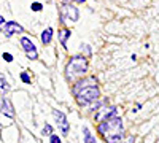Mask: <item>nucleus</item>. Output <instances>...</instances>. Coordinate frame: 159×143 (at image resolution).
I'll use <instances>...</instances> for the list:
<instances>
[{"label":"nucleus","mask_w":159,"mask_h":143,"mask_svg":"<svg viewBox=\"0 0 159 143\" xmlns=\"http://www.w3.org/2000/svg\"><path fill=\"white\" fill-rule=\"evenodd\" d=\"M21 80H22L25 84H29V83H30V76L25 73V72H22V73H21Z\"/></svg>","instance_id":"16"},{"label":"nucleus","mask_w":159,"mask_h":143,"mask_svg":"<svg viewBox=\"0 0 159 143\" xmlns=\"http://www.w3.org/2000/svg\"><path fill=\"white\" fill-rule=\"evenodd\" d=\"M49 141H51V143H62V141H61V137L56 135V134H51V135H49Z\"/></svg>","instance_id":"14"},{"label":"nucleus","mask_w":159,"mask_h":143,"mask_svg":"<svg viewBox=\"0 0 159 143\" xmlns=\"http://www.w3.org/2000/svg\"><path fill=\"white\" fill-rule=\"evenodd\" d=\"M30 8H32V11H42L43 5H42V3H38V2H34V3L30 5Z\"/></svg>","instance_id":"15"},{"label":"nucleus","mask_w":159,"mask_h":143,"mask_svg":"<svg viewBox=\"0 0 159 143\" xmlns=\"http://www.w3.org/2000/svg\"><path fill=\"white\" fill-rule=\"evenodd\" d=\"M80 18V13H78V8L70 5V3H65L62 5L61 8V19L62 21H72V22H76Z\"/></svg>","instance_id":"4"},{"label":"nucleus","mask_w":159,"mask_h":143,"mask_svg":"<svg viewBox=\"0 0 159 143\" xmlns=\"http://www.w3.org/2000/svg\"><path fill=\"white\" fill-rule=\"evenodd\" d=\"M75 97H76V102L80 103V105L84 107V105H89V103L99 100V97H100V89L97 87V84L86 86V87H83V89H80L78 92L75 94Z\"/></svg>","instance_id":"3"},{"label":"nucleus","mask_w":159,"mask_h":143,"mask_svg":"<svg viewBox=\"0 0 159 143\" xmlns=\"http://www.w3.org/2000/svg\"><path fill=\"white\" fill-rule=\"evenodd\" d=\"M123 143V141H121ZM126 143H134V137H129L127 140H126Z\"/></svg>","instance_id":"20"},{"label":"nucleus","mask_w":159,"mask_h":143,"mask_svg":"<svg viewBox=\"0 0 159 143\" xmlns=\"http://www.w3.org/2000/svg\"><path fill=\"white\" fill-rule=\"evenodd\" d=\"M3 59H5L7 62H13V56H11L10 53H3Z\"/></svg>","instance_id":"17"},{"label":"nucleus","mask_w":159,"mask_h":143,"mask_svg":"<svg viewBox=\"0 0 159 143\" xmlns=\"http://www.w3.org/2000/svg\"><path fill=\"white\" fill-rule=\"evenodd\" d=\"M0 108H2V113L5 116H8V118H15V110H13L8 99H2V105H0Z\"/></svg>","instance_id":"8"},{"label":"nucleus","mask_w":159,"mask_h":143,"mask_svg":"<svg viewBox=\"0 0 159 143\" xmlns=\"http://www.w3.org/2000/svg\"><path fill=\"white\" fill-rule=\"evenodd\" d=\"M97 131L100 135H103V138L108 143H121L124 138V127L119 116L100 121Z\"/></svg>","instance_id":"1"},{"label":"nucleus","mask_w":159,"mask_h":143,"mask_svg":"<svg viewBox=\"0 0 159 143\" xmlns=\"http://www.w3.org/2000/svg\"><path fill=\"white\" fill-rule=\"evenodd\" d=\"M0 87H2V91L3 92H7V91L10 89V86H8V83H7V80H5V76L0 73Z\"/></svg>","instance_id":"12"},{"label":"nucleus","mask_w":159,"mask_h":143,"mask_svg":"<svg viewBox=\"0 0 159 143\" xmlns=\"http://www.w3.org/2000/svg\"><path fill=\"white\" fill-rule=\"evenodd\" d=\"M70 30L69 29H62L59 32V40H61V45L62 46H67V40H69V37H70Z\"/></svg>","instance_id":"10"},{"label":"nucleus","mask_w":159,"mask_h":143,"mask_svg":"<svg viewBox=\"0 0 159 143\" xmlns=\"http://www.w3.org/2000/svg\"><path fill=\"white\" fill-rule=\"evenodd\" d=\"M67 2H76V3H83V2H86V0H67Z\"/></svg>","instance_id":"19"},{"label":"nucleus","mask_w":159,"mask_h":143,"mask_svg":"<svg viewBox=\"0 0 159 143\" xmlns=\"http://www.w3.org/2000/svg\"><path fill=\"white\" fill-rule=\"evenodd\" d=\"M52 116L56 118L57 126L61 127L62 134H64V135H67L69 131H70V123H69V119H67V116H65L61 110H52Z\"/></svg>","instance_id":"6"},{"label":"nucleus","mask_w":159,"mask_h":143,"mask_svg":"<svg viewBox=\"0 0 159 143\" xmlns=\"http://www.w3.org/2000/svg\"><path fill=\"white\" fill-rule=\"evenodd\" d=\"M42 134H43V135H48V137H49V135L52 134V127H51L49 124H45V127H43Z\"/></svg>","instance_id":"13"},{"label":"nucleus","mask_w":159,"mask_h":143,"mask_svg":"<svg viewBox=\"0 0 159 143\" xmlns=\"http://www.w3.org/2000/svg\"><path fill=\"white\" fill-rule=\"evenodd\" d=\"M51 40H52V29L48 27L46 30L42 32V43H43V45H49Z\"/></svg>","instance_id":"9"},{"label":"nucleus","mask_w":159,"mask_h":143,"mask_svg":"<svg viewBox=\"0 0 159 143\" xmlns=\"http://www.w3.org/2000/svg\"><path fill=\"white\" fill-rule=\"evenodd\" d=\"M88 67H89V64L84 56H73V57H70L67 67H65V75H67L69 80L73 81L76 78L83 76L88 72Z\"/></svg>","instance_id":"2"},{"label":"nucleus","mask_w":159,"mask_h":143,"mask_svg":"<svg viewBox=\"0 0 159 143\" xmlns=\"http://www.w3.org/2000/svg\"><path fill=\"white\" fill-rule=\"evenodd\" d=\"M83 135H84V143H97L96 137L91 134V131L88 127H83Z\"/></svg>","instance_id":"11"},{"label":"nucleus","mask_w":159,"mask_h":143,"mask_svg":"<svg viewBox=\"0 0 159 143\" xmlns=\"http://www.w3.org/2000/svg\"><path fill=\"white\" fill-rule=\"evenodd\" d=\"M3 24H5V19H3V16H0V32L3 30Z\"/></svg>","instance_id":"18"},{"label":"nucleus","mask_w":159,"mask_h":143,"mask_svg":"<svg viewBox=\"0 0 159 143\" xmlns=\"http://www.w3.org/2000/svg\"><path fill=\"white\" fill-rule=\"evenodd\" d=\"M21 46H22V49L25 51V54H27V57H29V59H32V60L38 59L37 46L34 45V42L30 40V38H27V37H22V38H21Z\"/></svg>","instance_id":"5"},{"label":"nucleus","mask_w":159,"mask_h":143,"mask_svg":"<svg viewBox=\"0 0 159 143\" xmlns=\"http://www.w3.org/2000/svg\"><path fill=\"white\" fill-rule=\"evenodd\" d=\"M24 32V27L21 24H18L16 21H5L3 24V34L7 37H11V35H15V34H22Z\"/></svg>","instance_id":"7"}]
</instances>
